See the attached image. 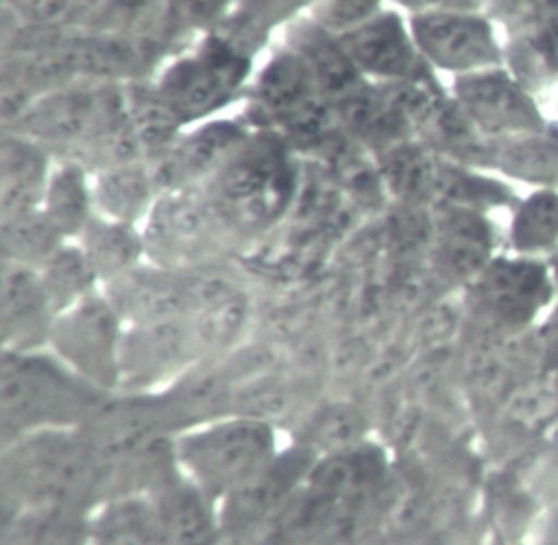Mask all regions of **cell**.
<instances>
[{
  "label": "cell",
  "instance_id": "6da1fadb",
  "mask_svg": "<svg viewBox=\"0 0 558 545\" xmlns=\"http://www.w3.org/2000/svg\"><path fill=\"white\" fill-rule=\"evenodd\" d=\"M3 507H70L95 514L113 498V469L84 428L41 431L3 445Z\"/></svg>",
  "mask_w": 558,
  "mask_h": 545
},
{
  "label": "cell",
  "instance_id": "7a4b0ae2",
  "mask_svg": "<svg viewBox=\"0 0 558 545\" xmlns=\"http://www.w3.org/2000/svg\"><path fill=\"white\" fill-rule=\"evenodd\" d=\"M113 395L88 384L52 350H3L0 359L3 445L41 431L84 428Z\"/></svg>",
  "mask_w": 558,
  "mask_h": 545
},
{
  "label": "cell",
  "instance_id": "3957f363",
  "mask_svg": "<svg viewBox=\"0 0 558 545\" xmlns=\"http://www.w3.org/2000/svg\"><path fill=\"white\" fill-rule=\"evenodd\" d=\"M259 52L221 23L192 46L169 55L154 82L181 122L194 126L219 118L246 97Z\"/></svg>",
  "mask_w": 558,
  "mask_h": 545
},
{
  "label": "cell",
  "instance_id": "277c9868",
  "mask_svg": "<svg viewBox=\"0 0 558 545\" xmlns=\"http://www.w3.org/2000/svg\"><path fill=\"white\" fill-rule=\"evenodd\" d=\"M181 471L217 502L266 469L279 456L270 420L228 415L207 420L173 437Z\"/></svg>",
  "mask_w": 558,
  "mask_h": 545
},
{
  "label": "cell",
  "instance_id": "5b68a950",
  "mask_svg": "<svg viewBox=\"0 0 558 545\" xmlns=\"http://www.w3.org/2000/svg\"><path fill=\"white\" fill-rule=\"evenodd\" d=\"M293 187L295 167L289 143L266 131H253L205 185L232 230H253L277 219L287 210Z\"/></svg>",
  "mask_w": 558,
  "mask_h": 545
},
{
  "label": "cell",
  "instance_id": "8992f818",
  "mask_svg": "<svg viewBox=\"0 0 558 545\" xmlns=\"http://www.w3.org/2000/svg\"><path fill=\"white\" fill-rule=\"evenodd\" d=\"M331 116L333 107L308 68L287 46L275 50L255 73L243 109V120L253 131L275 133L287 143L320 131Z\"/></svg>",
  "mask_w": 558,
  "mask_h": 545
},
{
  "label": "cell",
  "instance_id": "52a82bcc",
  "mask_svg": "<svg viewBox=\"0 0 558 545\" xmlns=\"http://www.w3.org/2000/svg\"><path fill=\"white\" fill-rule=\"evenodd\" d=\"M471 318L486 331L513 338L527 331L556 295L549 264L525 255H496L464 289Z\"/></svg>",
  "mask_w": 558,
  "mask_h": 545
},
{
  "label": "cell",
  "instance_id": "ba28073f",
  "mask_svg": "<svg viewBox=\"0 0 558 545\" xmlns=\"http://www.w3.org/2000/svg\"><path fill=\"white\" fill-rule=\"evenodd\" d=\"M122 109L124 84L82 80L39 95L8 131L29 135L57 158H75Z\"/></svg>",
  "mask_w": 558,
  "mask_h": 545
},
{
  "label": "cell",
  "instance_id": "9c48e42d",
  "mask_svg": "<svg viewBox=\"0 0 558 545\" xmlns=\"http://www.w3.org/2000/svg\"><path fill=\"white\" fill-rule=\"evenodd\" d=\"M126 327L101 289L57 316L48 350L99 390L120 392Z\"/></svg>",
  "mask_w": 558,
  "mask_h": 545
},
{
  "label": "cell",
  "instance_id": "30bf717a",
  "mask_svg": "<svg viewBox=\"0 0 558 545\" xmlns=\"http://www.w3.org/2000/svg\"><path fill=\"white\" fill-rule=\"evenodd\" d=\"M414 44L424 61L452 80L505 65L500 27L484 10H424L408 14Z\"/></svg>",
  "mask_w": 558,
  "mask_h": 545
},
{
  "label": "cell",
  "instance_id": "8fae6325",
  "mask_svg": "<svg viewBox=\"0 0 558 545\" xmlns=\"http://www.w3.org/2000/svg\"><path fill=\"white\" fill-rule=\"evenodd\" d=\"M143 228L149 259L171 268L205 266L232 230L205 187L165 192Z\"/></svg>",
  "mask_w": 558,
  "mask_h": 545
},
{
  "label": "cell",
  "instance_id": "7c38bea8",
  "mask_svg": "<svg viewBox=\"0 0 558 545\" xmlns=\"http://www.w3.org/2000/svg\"><path fill=\"white\" fill-rule=\"evenodd\" d=\"M450 95L486 141L518 138L549 124L536 95L522 86L507 65L452 80Z\"/></svg>",
  "mask_w": 558,
  "mask_h": 545
},
{
  "label": "cell",
  "instance_id": "4fadbf2b",
  "mask_svg": "<svg viewBox=\"0 0 558 545\" xmlns=\"http://www.w3.org/2000/svg\"><path fill=\"white\" fill-rule=\"evenodd\" d=\"M340 39L356 71L369 84L395 86L437 77L414 44L408 14L395 5L340 34Z\"/></svg>",
  "mask_w": 558,
  "mask_h": 545
},
{
  "label": "cell",
  "instance_id": "5bb4252c",
  "mask_svg": "<svg viewBox=\"0 0 558 545\" xmlns=\"http://www.w3.org/2000/svg\"><path fill=\"white\" fill-rule=\"evenodd\" d=\"M251 124L241 118H215L187 126L162 158L151 162L160 192L205 187L223 165L251 138Z\"/></svg>",
  "mask_w": 558,
  "mask_h": 545
},
{
  "label": "cell",
  "instance_id": "9a60e30c",
  "mask_svg": "<svg viewBox=\"0 0 558 545\" xmlns=\"http://www.w3.org/2000/svg\"><path fill=\"white\" fill-rule=\"evenodd\" d=\"M316 462L318 453L306 445L279 451V456L255 479L219 502L223 534L243 536L266 525L277 512H282L291 496L306 485Z\"/></svg>",
  "mask_w": 558,
  "mask_h": 545
},
{
  "label": "cell",
  "instance_id": "2e32d148",
  "mask_svg": "<svg viewBox=\"0 0 558 545\" xmlns=\"http://www.w3.org/2000/svg\"><path fill=\"white\" fill-rule=\"evenodd\" d=\"M57 320L39 268L3 262L0 278V336L3 350H48Z\"/></svg>",
  "mask_w": 558,
  "mask_h": 545
},
{
  "label": "cell",
  "instance_id": "e0dca14e",
  "mask_svg": "<svg viewBox=\"0 0 558 545\" xmlns=\"http://www.w3.org/2000/svg\"><path fill=\"white\" fill-rule=\"evenodd\" d=\"M160 545H219L223 534L219 502L183 471L147 494Z\"/></svg>",
  "mask_w": 558,
  "mask_h": 545
},
{
  "label": "cell",
  "instance_id": "ac0fdd59",
  "mask_svg": "<svg viewBox=\"0 0 558 545\" xmlns=\"http://www.w3.org/2000/svg\"><path fill=\"white\" fill-rule=\"evenodd\" d=\"M494 246L486 213L441 206L433 237V266L444 282L466 289L496 257Z\"/></svg>",
  "mask_w": 558,
  "mask_h": 545
},
{
  "label": "cell",
  "instance_id": "d6986e66",
  "mask_svg": "<svg viewBox=\"0 0 558 545\" xmlns=\"http://www.w3.org/2000/svg\"><path fill=\"white\" fill-rule=\"evenodd\" d=\"M284 32V46L302 59L331 107L367 84L349 59L338 34L325 29L311 16L293 21Z\"/></svg>",
  "mask_w": 558,
  "mask_h": 545
},
{
  "label": "cell",
  "instance_id": "ffe728a7",
  "mask_svg": "<svg viewBox=\"0 0 558 545\" xmlns=\"http://www.w3.org/2000/svg\"><path fill=\"white\" fill-rule=\"evenodd\" d=\"M57 156L29 135L3 129L0 141V217L41 208Z\"/></svg>",
  "mask_w": 558,
  "mask_h": 545
},
{
  "label": "cell",
  "instance_id": "44dd1931",
  "mask_svg": "<svg viewBox=\"0 0 558 545\" xmlns=\"http://www.w3.org/2000/svg\"><path fill=\"white\" fill-rule=\"evenodd\" d=\"M97 215L145 226L162 196L149 160L113 165L93 174Z\"/></svg>",
  "mask_w": 558,
  "mask_h": 545
},
{
  "label": "cell",
  "instance_id": "7402d4cb",
  "mask_svg": "<svg viewBox=\"0 0 558 545\" xmlns=\"http://www.w3.org/2000/svg\"><path fill=\"white\" fill-rule=\"evenodd\" d=\"M41 210L65 242H77L97 217L90 169L75 158H57L50 172Z\"/></svg>",
  "mask_w": 558,
  "mask_h": 545
},
{
  "label": "cell",
  "instance_id": "603a6c76",
  "mask_svg": "<svg viewBox=\"0 0 558 545\" xmlns=\"http://www.w3.org/2000/svg\"><path fill=\"white\" fill-rule=\"evenodd\" d=\"M488 169L534 187L558 190V122L518 138L492 141Z\"/></svg>",
  "mask_w": 558,
  "mask_h": 545
},
{
  "label": "cell",
  "instance_id": "cb8c5ba5",
  "mask_svg": "<svg viewBox=\"0 0 558 545\" xmlns=\"http://www.w3.org/2000/svg\"><path fill=\"white\" fill-rule=\"evenodd\" d=\"M77 244L90 259L101 287L126 276L149 259L145 228L97 215L82 232Z\"/></svg>",
  "mask_w": 558,
  "mask_h": 545
},
{
  "label": "cell",
  "instance_id": "d4e9b609",
  "mask_svg": "<svg viewBox=\"0 0 558 545\" xmlns=\"http://www.w3.org/2000/svg\"><path fill=\"white\" fill-rule=\"evenodd\" d=\"M93 514L70 507L5 509V545H90Z\"/></svg>",
  "mask_w": 558,
  "mask_h": 545
},
{
  "label": "cell",
  "instance_id": "484cf974",
  "mask_svg": "<svg viewBox=\"0 0 558 545\" xmlns=\"http://www.w3.org/2000/svg\"><path fill=\"white\" fill-rule=\"evenodd\" d=\"M126 116L149 162L162 158L187 129L160 95L154 77L124 84Z\"/></svg>",
  "mask_w": 558,
  "mask_h": 545
},
{
  "label": "cell",
  "instance_id": "4316f807",
  "mask_svg": "<svg viewBox=\"0 0 558 545\" xmlns=\"http://www.w3.org/2000/svg\"><path fill=\"white\" fill-rule=\"evenodd\" d=\"M505 65L534 95L558 86V21L505 39Z\"/></svg>",
  "mask_w": 558,
  "mask_h": 545
},
{
  "label": "cell",
  "instance_id": "83f0119b",
  "mask_svg": "<svg viewBox=\"0 0 558 545\" xmlns=\"http://www.w3.org/2000/svg\"><path fill=\"white\" fill-rule=\"evenodd\" d=\"M234 5L236 0H162L156 41L167 57L179 52L215 32Z\"/></svg>",
  "mask_w": 558,
  "mask_h": 545
},
{
  "label": "cell",
  "instance_id": "f1b7e54d",
  "mask_svg": "<svg viewBox=\"0 0 558 545\" xmlns=\"http://www.w3.org/2000/svg\"><path fill=\"white\" fill-rule=\"evenodd\" d=\"M513 255L541 257L558 251V190L534 187L532 194L515 201L509 226Z\"/></svg>",
  "mask_w": 558,
  "mask_h": 545
},
{
  "label": "cell",
  "instance_id": "f546056e",
  "mask_svg": "<svg viewBox=\"0 0 558 545\" xmlns=\"http://www.w3.org/2000/svg\"><path fill=\"white\" fill-rule=\"evenodd\" d=\"M90 545H160L147 496H120L93 514Z\"/></svg>",
  "mask_w": 558,
  "mask_h": 545
},
{
  "label": "cell",
  "instance_id": "4dcf8cb0",
  "mask_svg": "<svg viewBox=\"0 0 558 545\" xmlns=\"http://www.w3.org/2000/svg\"><path fill=\"white\" fill-rule=\"evenodd\" d=\"M63 244L65 240L41 208L0 217L3 262L41 268Z\"/></svg>",
  "mask_w": 558,
  "mask_h": 545
},
{
  "label": "cell",
  "instance_id": "1f68e13d",
  "mask_svg": "<svg viewBox=\"0 0 558 545\" xmlns=\"http://www.w3.org/2000/svg\"><path fill=\"white\" fill-rule=\"evenodd\" d=\"M39 276L57 316L104 289L90 259L77 242H65L39 268Z\"/></svg>",
  "mask_w": 558,
  "mask_h": 545
},
{
  "label": "cell",
  "instance_id": "d6a6232c",
  "mask_svg": "<svg viewBox=\"0 0 558 545\" xmlns=\"http://www.w3.org/2000/svg\"><path fill=\"white\" fill-rule=\"evenodd\" d=\"M316 0H236L232 16L270 41V34L306 16Z\"/></svg>",
  "mask_w": 558,
  "mask_h": 545
},
{
  "label": "cell",
  "instance_id": "836d02e7",
  "mask_svg": "<svg viewBox=\"0 0 558 545\" xmlns=\"http://www.w3.org/2000/svg\"><path fill=\"white\" fill-rule=\"evenodd\" d=\"M484 12L507 37L558 21V0H486Z\"/></svg>",
  "mask_w": 558,
  "mask_h": 545
},
{
  "label": "cell",
  "instance_id": "e575fe53",
  "mask_svg": "<svg viewBox=\"0 0 558 545\" xmlns=\"http://www.w3.org/2000/svg\"><path fill=\"white\" fill-rule=\"evenodd\" d=\"M390 5V0H316L306 16L340 37Z\"/></svg>",
  "mask_w": 558,
  "mask_h": 545
},
{
  "label": "cell",
  "instance_id": "d590c367",
  "mask_svg": "<svg viewBox=\"0 0 558 545\" xmlns=\"http://www.w3.org/2000/svg\"><path fill=\"white\" fill-rule=\"evenodd\" d=\"M513 417L527 426H549L558 417V377L536 379L511 401Z\"/></svg>",
  "mask_w": 558,
  "mask_h": 545
},
{
  "label": "cell",
  "instance_id": "8d00e7d4",
  "mask_svg": "<svg viewBox=\"0 0 558 545\" xmlns=\"http://www.w3.org/2000/svg\"><path fill=\"white\" fill-rule=\"evenodd\" d=\"M5 16L37 27H65L75 12V0H3Z\"/></svg>",
  "mask_w": 558,
  "mask_h": 545
},
{
  "label": "cell",
  "instance_id": "74e56055",
  "mask_svg": "<svg viewBox=\"0 0 558 545\" xmlns=\"http://www.w3.org/2000/svg\"><path fill=\"white\" fill-rule=\"evenodd\" d=\"M390 3L405 14L414 12H424V10H441V8H452V10H484L486 0H390Z\"/></svg>",
  "mask_w": 558,
  "mask_h": 545
},
{
  "label": "cell",
  "instance_id": "f35d334b",
  "mask_svg": "<svg viewBox=\"0 0 558 545\" xmlns=\"http://www.w3.org/2000/svg\"><path fill=\"white\" fill-rule=\"evenodd\" d=\"M549 270H551V278H554V284H556V293H558V251L551 255L549 259Z\"/></svg>",
  "mask_w": 558,
  "mask_h": 545
},
{
  "label": "cell",
  "instance_id": "ab89813d",
  "mask_svg": "<svg viewBox=\"0 0 558 545\" xmlns=\"http://www.w3.org/2000/svg\"><path fill=\"white\" fill-rule=\"evenodd\" d=\"M556 541H558V519H556Z\"/></svg>",
  "mask_w": 558,
  "mask_h": 545
},
{
  "label": "cell",
  "instance_id": "60d3db41",
  "mask_svg": "<svg viewBox=\"0 0 558 545\" xmlns=\"http://www.w3.org/2000/svg\"><path fill=\"white\" fill-rule=\"evenodd\" d=\"M556 101H558V86H556Z\"/></svg>",
  "mask_w": 558,
  "mask_h": 545
},
{
  "label": "cell",
  "instance_id": "b9f144b4",
  "mask_svg": "<svg viewBox=\"0 0 558 545\" xmlns=\"http://www.w3.org/2000/svg\"><path fill=\"white\" fill-rule=\"evenodd\" d=\"M556 377H558V374H556Z\"/></svg>",
  "mask_w": 558,
  "mask_h": 545
}]
</instances>
